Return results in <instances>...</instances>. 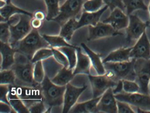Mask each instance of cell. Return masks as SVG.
Wrapping results in <instances>:
<instances>
[{
  "instance_id": "6da1fadb",
  "label": "cell",
  "mask_w": 150,
  "mask_h": 113,
  "mask_svg": "<svg viewBox=\"0 0 150 113\" xmlns=\"http://www.w3.org/2000/svg\"><path fill=\"white\" fill-rule=\"evenodd\" d=\"M34 64L25 56L16 52L15 63L11 68L16 77L15 85L31 87L38 86L39 84L35 82L33 77Z\"/></svg>"
},
{
  "instance_id": "7a4b0ae2",
  "label": "cell",
  "mask_w": 150,
  "mask_h": 113,
  "mask_svg": "<svg viewBox=\"0 0 150 113\" xmlns=\"http://www.w3.org/2000/svg\"><path fill=\"white\" fill-rule=\"evenodd\" d=\"M13 48L16 52L22 54L31 61L38 50L51 47L38 29H32L26 37L17 42Z\"/></svg>"
},
{
  "instance_id": "3957f363",
  "label": "cell",
  "mask_w": 150,
  "mask_h": 113,
  "mask_svg": "<svg viewBox=\"0 0 150 113\" xmlns=\"http://www.w3.org/2000/svg\"><path fill=\"white\" fill-rule=\"evenodd\" d=\"M39 88L43 101L49 109L63 106L66 86H60L55 84L45 75L43 81L39 84Z\"/></svg>"
},
{
  "instance_id": "277c9868",
  "label": "cell",
  "mask_w": 150,
  "mask_h": 113,
  "mask_svg": "<svg viewBox=\"0 0 150 113\" xmlns=\"http://www.w3.org/2000/svg\"><path fill=\"white\" fill-rule=\"evenodd\" d=\"M135 60L132 59L128 62L104 63L106 72L117 81L122 79L135 80Z\"/></svg>"
},
{
  "instance_id": "5b68a950",
  "label": "cell",
  "mask_w": 150,
  "mask_h": 113,
  "mask_svg": "<svg viewBox=\"0 0 150 113\" xmlns=\"http://www.w3.org/2000/svg\"><path fill=\"white\" fill-rule=\"evenodd\" d=\"M117 100L125 102L137 108L138 112H150V95L141 92H122L115 94Z\"/></svg>"
},
{
  "instance_id": "8992f818",
  "label": "cell",
  "mask_w": 150,
  "mask_h": 113,
  "mask_svg": "<svg viewBox=\"0 0 150 113\" xmlns=\"http://www.w3.org/2000/svg\"><path fill=\"white\" fill-rule=\"evenodd\" d=\"M135 81L140 87V92L149 94L150 79V59H135L134 64Z\"/></svg>"
},
{
  "instance_id": "52a82bcc",
  "label": "cell",
  "mask_w": 150,
  "mask_h": 113,
  "mask_svg": "<svg viewBox=\"0 0 150 113\" xmlns=\"http://www.w3.org/2000/svg\"><path fill=\"white\" fill-rule=\"evenodd\" d=\"M33 17L27 14H20L19 22L10 25L11 39L9 44L13 47L17 42L26 37L32 30L31 20Z\"/></svg>"
},
{
  "instance_id": "ba28073f",
  "label": "cell",
  "mask_w": 150,
  "mask_h": 113,
  "mask_svg": "<svg viewBox=\"0 0 150 113\" xmlns=\"http://www.w3.org/2000/svg\"><path fill=\"white\" fill-rule=\"evenodd\" d=\"M85 0H66L60 7L59 15L52 20L64 24L70 19L75 18L83 8Z\"/></svg>"
},
{
  "instance_id": "9c48e42d",
  "label": "cell",
  "mask_w": 150,
  "mask_h": 113,
  "mask_svg": "<svg viewBox=\"0 0 150 113\" xmlns=\"http://www.w3.org/2000/svg\"><path fill=\"white\" fill-rule=\"evenodd\" d=\"M88 76L93 92V98L100 97L108 89L114 88L117 81L106 72L103 75Z\"/></svg>"
},
{
  "instance_id": "30bf717a",
  "label": "cell",
  "mask_w": 150,
  "mask_h": 113,
  "mask_svg": "<svg viewBox=\"0 0 150 113\" xmlns=\"http://www.w3.org/2000/svg\"><path fill=\"white\" fill-rule=\"evenodd\" d=\"M129 22L126 28V39L130 42L137 40L146 31V29L150 24L149 21L144 22L137 14L129 15Z\"/></svg>"
},
{
  "instance_id": "8fae6325",
  "label": "cell",
  "mask_w": 150,
  "mask_h": 113,
  "mask_svg": "<svg viewBox=\"0 0 150 113\" xmlns=\"http://www.w3.org/2000/svg\"><path fill=\"white\" fill-rule=\"evenodd\" d=\"M39 85L36 87L14 85L17 95L28 108L35 103L43 101Z\"/></svg>"
},
{
  "instance_id": "7c38bea8",
  "label": "cell",
  "mask_w": 150,
  "mask_h": 113,
  "mask_svg": "<svg viewBox=\"0 0 150 113\" xmlns=\"http://www.w3.org/2000/svg\"><path fill=\"white\" fill-rule=\"evenodd\" d=\"M88 40L93 41L107 37L123 35L120 32L115 30L110 24L99 22L96 25L88 26Z\"/></svg>"
},
{
  "instance_id": "4fadbf2b",
  "label": "cell",
  "mask_w": 150,
  "mask_h": 113,
  "mask_svg": "<svg viewBox=\"0 0 150 113\" xmlns=\"http://www.w3.org/2000/svg\"><path fill=\"white\" fill-rule=\"evenodd\" d=\"M87 87L86 85L81 87H76L70 83L66 85L62 113H69L71 109L77 103L81 94L87 89Z\"/></svg>"
},
{
  "instance_id": "5bb4252c",
  "label": "cell",
  "mask_w": 150,
  "mask_h": 113,
  "mask_svg": "<svg viewBox=\"0 0 150 113\" xmlns=\"http://www.w3.org/2000/svg\"><path fill=\"white\" fill-rule=\"evenodd\" d=\"M132 59H150V41L146 31L132 47Z\"/></svg>"
},
{
  "instance_id": "9a60e30c",
  "label": "cell",
  "mask_w": 150,
  "mask_h": 113,
  "mask_svg": "<svg viewBox=\"0 0 150 113\" xmlns=\"http://www.w3.org/2000/svg\"><path fill=\"white\" fill-rule=\"evenodd\" d=\"M97 111L102 113H117V100L112 88L108 89L101 96L97 105Z\"/></svg>"
},
{
  "instance_id": "2e32d148",
  "label": "cell",
  "mask_w": 150,
  "mask_h": 113,
  "mask_svg": "<svg viewBox=\"0 0 150 113\" xmlns=\"http://www.w3.org/2000/svg\"><path fill=\"white\" fill-rule=\"evenodd\" d=\"M102 22L109 24L115 30L119 31L126 28L129 24V17L123 11L116 8L111 11L109 16Z\"/></svg>"
},
{
  "instance_id": "e0dca14e",
  "label": "cell",
  "mask_w": 150,
  "mask_h": 113,
  "mask_svg": "<svg viewBox=\"0 0 150 113\" xmlns=\"http://www.w3.org/2000/svg\"><path fill=\"white\" fill-rule=\"evenodd\" d=\"M108 7L105 5L98 11L87 12L84 11L80 18L78 20L77 29L86 26H95L100 22V19L103 13L108 9Z\"/></svg>"
},
{
  "instance_id": "ac0fdd59",
  "label": "cell",
  "mask_w": 150,
  "mask_h": 113,
  "mask_svg": "<svg viewBox=\"0 0 150 113\" xmlns=\"http://www.w3.org/2000/svg\"><path fill=\"white\" fill-rule=\"evenodd\" d=\"M16 51L10 44L1 42V70L11 69L15 63Z\"/></svg>"
},
{
  "instance_id": "d6986e66",
  "label": "cell",
  "mask_w": 150,
  "mask_h": 113,
  "mask_svg": "<svg viewBox=\"0 0 150 113\" xmlns=\"http://www.w3.org/2000/svg\"><path fill=\"white\" fill-rule=\"evenodd\" d=\"M77 50V62L75 68L73 69L74 75L77 74H90L91 63L88 55L83 54L81 48L78 47Z\"/></svg>"
},
{
  "instance_id": "ffe728a7",
  "label": "cell",
  "mask_w": 150,
  "mask_h": 113,
  "mask_svg": "<svg viewBox=\"0 0 150 113\" xmlns=\"http://www.w3.org/2000/svg\"><path fill=\"white\" fill-rule=\"evenodd\" d=\"M131 47H121L110 52L103 60V64L107 62H122L132 60Z\"/></svg>"
},
{
  "instance_id": "44dd1931",
  "label": "cell",
  "mask_w": 150,
  "mask_h": 113,
  "mask_svg": "<svg viewBox=\"0 0 150 113\" xmlns=\"http://www.w3.org/2000/svg\"><path fill=\"white\" fill-rule=\"evenodd\" d=\"M6 4L1 8V22H7L12 16L16 14H24L33 17V14L15 5L10 0H6Z\"/></svg>"
},
{
  "instance_id": "7402d4cb",
  "label": "cell",
  "mask_w": 150,
  "mask_h": 113,
  "mask_svg": "<svg viewBox=\"0 0 150 113\" xmlns=\"http://www.w3.org/2000/svg\"><path fill=\"white\" fill-rule=\"evenodd\" d=\"M81 45L89 57L91 65L94 69L97 74L98 75L105 74L106 73V70L100 56L90 49L85 43H81Z\"/></svg>"
},
{
  "instance_id": "603a6c76",
  "label": "cell",
  "mask_w": 150,
  "mask_h": 113,
  "mask_svg": "<svg viewBox=\"0 0 150 113\" xmlns=\"http://www.w3.org/2000/svg\"><path fill=\"white\" fill-rule=\"evenodd\" d=\"M101 96L97 98H93V99L85 102L76 103L71 109L69 113H92L98 112L97 105Z\"/></svg>"
},
{
  "instance_id": "cb8c5ba5",
  "label": "cell",
  "mask_w": 150,
  "mask_h": 113,
  "mask_svg": "<svg viewBox=\"0 0 150 113\" xmlns=\"http://www.w3.org/2000/svg\"><path fill=\"white\" fill-rule=\"evenodd\" d=\"M8 94V100L10 106L16 113H30L28 108L26 107L21 98L16 93L14 85H10Z\"/></svg>"
},
{
  "instance_id": "d4e9b609",
  "label": "cell",
  "mask_w": 150,
  "mask_h": 113,
  "mask_svg": "<svg viewBox=\"0 0 150 113\" xmlns=\"http://www.w3.org/2000/svg\"><path fill=\"white\" fill-rule=\"evenodd\" d=\"M74 76L73 69L63 67L51 80L52 83L57 85L64 86L69 83Z\"/></svg>"
},
{
  "instance_id": "484cf974",
  "label": "cell",
  "mask_w": 150,
  "mask_h": 113,
  "mask_svg": "<svg viewBox=\"0 0 150 113\" xmlns=\"http://www.w3.org/2000/svg\"><path fill=\"white\" fill-rule=\"evenodd\" d=\"M78 20L75 18L71 19L62 25L59 35L67 41L71 39L74 31L77 30Z\"/></svg>"
},
{
  "instance_id": "4316f807",
  "label": "cell",
  "mask_w": 150,
  "mask_h": 113,
  "mask_svg": "<svg viewBox=\"0 0 150 113\" xmlns=\"http://www.w3.org/2000/svg\"><path fill=\"white\" fill-rule=\"evenodd\" d=\"M123 1L128 16L138 10L148 11V6L145 4L144 0H123Z\"/></svg>"
},
{
  "instance_id": "83f0119b",
  "label": "cell",
  "mask_w": 150,
  "mask_h": 113,
  "mask_svg": "<svg viewBox=\"0 0 150 113\" xmlns=\"http://www.w3.org/2000/svg\"><path fill=\"white\" fill-rule=\"evenodd\" d=\"M42 36L49 43L51 48H59L64 46H75L69 44L68 41L59 35H49L43 34Z\"/></svg>"
},
{
  "instance_id": "f1b7e54d",
  "label": "cell",
  "mask_w": 150,
  "mask_h": 113,
  "mask_svg": "<svg viewBox=\"0 0 150 113\" xmlns=\"http://www.w3.org/2000/svg\"><path fill=\"white\" fill-rule=\"evenodd\" d=\"M47 9L46 19L52 20L57 17L60 12V0H44Z\"/></svg>"
},
{
  "instance_id": "f546056e",
  "label": "cell",
  "mask_w": 150,
  "mask_h": 113,
  "mask_svg": "<svg viewBox=\"0 0 150 113\" xmlns=\"http://www.w3.org/2000/svg\"><path fill=\"white\" fill-rule=\"evenodd\" d=\"M78 47L64 46L57 48L60 50L67 56L69 63V69H74L77 62V55L76 49Z\"/></svg>"
},
{
  "instance_id": "4dcf8cb0",
  "label": "cell",
  "mask_w": 150,
  "mask_h": 113,
  "mask_svg": "<svg viewBox=\"0 0 150 113\" xmlns=\"http://www.w3.org/2000/svg\"><path fill=\"white\" fill-rule=\"evenodd\" d=\"M16 75L12 69L1 70V84L15 85Z\"/></svg>"
},
{
  "instance_id": "1f68e13d",
  "label": "cell",
  "mask_w": 150,
  "mask_h": 113,
  "mask_svg": "<svg viewBox=\"0 0 150 113\" xmlns=\"http://www.w3.org/2000/svg\"><path fill=\"white\" fill-rule=\"evenodd\" d=\"M53 55L51 48H43L35 53L31 61L33 63H35L38 61H42L53 56Z\"/></svg>"
},
{
  "instance_id": "d6a6232c",
  "label": "cell",
  "mask_w": 150,
  "mask_h": 113,
  "mask_svg": "<svg viewBox=\"0 0 150 113\" xmlns=\"http://www.w3.org/2000/svg\"><path fill=\"white\" fill-rule=\"evenodd\" d=\"M103 0H86L83 5L84 11L95 12L98 11L103 7Z\"/></svg>"
},
{
  "instance_id": "836d02e7",
  "label": "cell",
  "mask_w": 150,
  "mask_h": 113,
  "mask_svg": "<svg viewBox=\"0 0 150 113\" xmlns=\"http://www.w3.org/2000/svg\"><path fill=\"white\" fill-rule=\"evenodd\" d=\"M45 76L42 61H38L35 63L33 71V77L35 82L38 84H41L43 81Z\"/></svg>"
},
{
  "instance_id": "e575fe53",
  "label": "cell",
  "mask_w": 150,
  "mask_h": 113,
  "mask_svg": "<svg viewBox=\"0 0 150 113\" xmlns=\"http://www.w3.org/2000/svg\"><path fill=\"white\" fill-rule=\"evenodd\" d=\"M123 90L124 92L134 93L140 92V87L135 80L122 79Z\"/></svg>"
},
{
  "instance_id": "d590c367",
  "label": "cell",
  "mask_w": 150,
  "mask_h": 113,
  "mask_svg": "<svg viewBox=\"0 0 150 113\" xmlns=\"http://www.w3.org/2000/svg\"><path fill=\"white\" fill-rule=\"evenodd\" d=\"M11 39L10 24L8 22H1V42L9 44Z\"/></svg>"
},
{
  "instance_id": "8d00e7d4",
  "label": "cell",
  "mask_w": 150,
  "mask_h": 113,
  "mask_svg": "<svg viewBox=\"0 0 150 113\" xmlns=\"http://www.w3.org/2000/svg\"><path fill=\"white\" fill-rule=\"evenodd\" d=\"M52 52H53V56L56 59V61L63 65V67L69 68V63L68 62L67 56L63 54L62 52L57 48H52Z\"/></svg>"
},
{
  "instance_id": "74e56055",
  "label": "cell",
  "mask_w": 150,
  "mask_h": 113,
  "mask_svg": "<svg viewBox=\"0 0 150 113\" xmlns=\"http://www.w3.org/2000/svg\"><path fill=\"white\" fill-rule=\"evenodd\" d=\"M30 113H42L48 112L50 109L47 107L43 101L39 102L31 105L28 108Z\"/></svg>"
},
{
  "instance_id": "f35d334b",
  "label": "cell",
  "mask_w": 150,
  "mask_h": 113,
  "mask_svg": "<svg viewBox=\"0 0 150 113\" xmlns=\"http://www.w3.org/2000/svg\"><path fill=\"white\" fill-rule=\"evenodd\" d=\"M105 5L112 11L116 8H119L125 11V7L123 0H103Z\"/></svg>"
},
{
  "instance_id": "ab89813d",
  "label": "cell",
  "mask_w": 150,
  "mask_h": 113,
  "mask_svg": "<svg viewBox=\"0 0 150 113\" xmlns=\"http://www.w3.org/2000/svg\"><path fill=\"white\" fill-rule=\"evenodd\" d=\"M117 113H135L131 105L125 102L117 100Z\"/></svg>"
},
{
  "instance_id": "60d3db41",
  "label": "cell",
  "mask_w": 150,
  "mask_h": 113,
  "mask_svg": "<svg viewBox=\"0 0 150 113\" xmlns=\"http://www.w3.org/2000/svg\"><path fill=\"white\" fill-rule=\"evenodd\" d=\"M10 85L2 84H1V98L0 100L1 102H6V103L9 104L8 100V94L9 93V89H10Z\"/></svg>"
},
{
  "instance_id": "b9f144b4",
  "label": "cell",
  "mask_w": 150,
  "mask_h": 113,
  "mask_svg": "<svg viewBox=\"0 0 150 113\" xmlns=\"http://www.w3.org/2000/svg\"><path fill=\"white\" fill-rule=\"evenodd\" d=\"M0 105H1V113H16L15 111L13 109L10 104L1 102Z\"/></svg>"
},
{
  "instance_id": "7bdbcfd3",
  "label": "cell",
  "mask_w": 150,
  "mask_h": 113,
  "mask_svg": "<svg viewBox=\"0 0 150 113\" xmlns=\"http://www.w3.org/2000/svg\"><path fill=\"white\" fill-rule=\"evenodd\" d=\"M42 22L43 21L42 20L33 17L31 20V27L33 29L38 30L42 25Z\"/></svg>"
},
{
  "instance_id": "ee69618b",
  "label": "cell",
  "mask_w": 150,
  "mask_h": 113,
  "mask_svg": "<svg viewBox=\"0 0 150 113\" xmlns=\"http://www.w3.org/2000/svg\"><path fill=\"white\" fill-rule=\"evenodd\" d=\"M112 89H113V92L115 94L122 92L123 91V90L122 80H118L116 85Z\"/></svg>"
},
{
  "instance_id": "f6af8a7d",
  "label": "cell",
  "mask_w": 150,
  "mask_h": 113,
  "mask_svg": "<svg viewBox=\"0 0 150 113\" xmlns=\"http://www.w3.org/2000/svg\"><path fill=\"white\" fill-rule=\"evenodd\" d=\"M46 16L45 14L41 11H38L35 12V14L33 15V17L35 18L38 19L43 21L45 19H46Z\"/></svg>"
},
{
  "instance_id": "bcb514c9",
  "label": "cell",
  "mask_w": 150,
  "mask_h": 113,
  "mask_svg": "<svg viewBox=\"0 0 150 113\" xmlns=\"http://www.w3.org/2000/svg\"><path fill=\"white\" fill-rule=\"evenodd\" d=\"M148 11H149V16H150V19H149V20L148 21H149V23L150 24V3H149V5L148 6Z\"/></svg>"
},
{
  "instance_id": "7dc6e473",
  "label": "cell",
  "mask_w": 150,
  "mask_h": 113,
  "mask_svg": "<svg viewBox=\"0 0 150 113\" xmlns=\"http://www.w3.org/2000/svg\"><path fill=\"white\" fill-rule=\"evenodd\" d=\"M148 92H149V95H150V79L149 82V84H148Z\"/></svg>"
},
{
  "instance_id": "c3c4849f",
  "label": "cell",
  "mask_w": 150,
  "mask_h": 113,
  "mask_svg": "<svg viewBox=\"0 0 150 113\" xmlns=\"http://www.w3.org/2000/svg\"><path fill=\"white\" fill-rule=\"evenodd\" d=\"M148 27H149V28H150V24H149V25H148Z\"/></svg>"
},
{
  "instance_id": "681fc988",
  "label": "cell",
  "mask_w": 150,
  "mask_h": 113,
  "mask_svg": "<svg viewBox=\"0 0 150 113\" xmlns=\"http://www.w3.org/2000/svg\"><path fill=\"white\" fill-rule=\"evenodd\" d=\"M64 1V0H60V2L62 1Z\"/></svg>"
},
{
  "instance_id": "f907efd6",
  "label": "cell",
  "mask_w": 150,
  "mask_h": 113,
  "mask_svg": "<svg viewBox=\"0 0 150 113\" xmlns=\"http://www.w3.org/2000/svg\"><path fill=\"white\" fill-rule=\"evenodd\" d=\"M85 1H86V0H85Z\"/></svg>"
},
{
  "instance_id": "816d5d0a",
  "label": "cell",
  "mask_w": 150,
  "mask_h": 113,
  "mask_svg": "<svg viewBox=\"0 0 150 113\" xmlns=\"http://www.w3.org/2000/svg\"></svg>"
}]
</instances>
